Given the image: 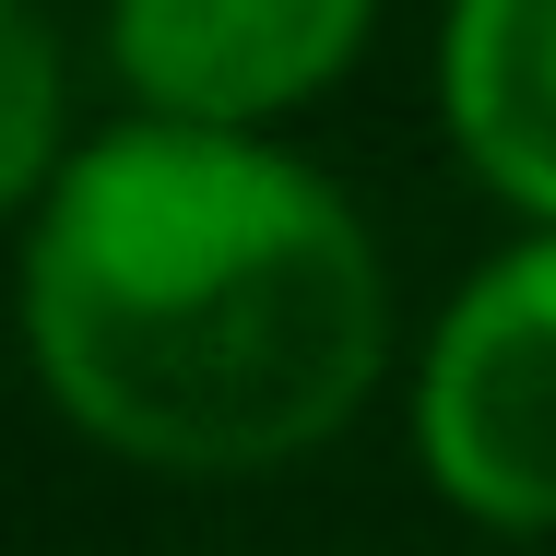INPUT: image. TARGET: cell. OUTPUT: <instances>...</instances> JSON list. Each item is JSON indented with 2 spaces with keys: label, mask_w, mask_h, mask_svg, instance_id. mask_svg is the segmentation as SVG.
I'll return each mask as SVG.
<instances>
[{
  "label": "cell",
  "mask_w": 556,
  "mask_h": 556,
  "mask_svg": "<svg viewBox=\"0 0 556 556\" xmlns=\"http://www.w3.org/2000/svg\"><path fill=\"white\" fill-rule=\"evenodd\" d=\"M36 367L84 439L166 473H261L367 403L391 285L332 190L249 142L142 118L36 214Z\"/></svg>",
  "instance_id": "cell-1"
},
{
  "label": "cell",
  "mask_w": 556,
  "mask_h": 556,
  "mask_svg": "<svg viewBox=\"0 0 556 556\" xmlns=\"http://www.w3.org/2000/svg\"><path fill=\"white\" fill-rule=\"evenodd\" d=\"M0 72H12V130H0V190L12 202H36V178H48V154H60V48H48V12L36 0H12L0 12Z\"/></svg>",
  "instance_id": "cell-5"
},
{
  "label": "cell",
  "mask_w": 556,
  "mask_h": 556,
  "mask_svg": "<svg viewBox=\"0 0 556 556\" xmlns=\"http://www.w3.org/2000/svg\"><path fill=\"white\" fill-rule=\"evenodd\" d=\"M379 0H118L108 48L130 96L178 130H261L308 108L343 60L367 48Z\"/></svg>",
  "instance_id": "cell-3"
},
{
  "label": "cell",
  "mask_w": 556,
  "mask_h": 556,
  "mask_svg": "<svg viewBox=\"0 0 556 556\" xmlns=\"http://www.w3.org/2000/svg\"><path fill=\"white\" fill-rule=\"evenodd\" d=\"M427 473L497 533H556V237L450 296L415 391Z\"/></svg>",
  "instance_id": "cell-2"
},
{
  "label": "cell",
  "mask_w": 556,
  "mask_h": 556,
  "mask_svg": "<svg viewBox=\"0 0 556 556\" xmlns=\"http://www.w3.org/2000/svg\"><path fill=\"white\" fill-rule=\"evenodd\" d=\"M439 108L462 166L556 225V0H450Z\"/></svg>",
  "instance_id": "cell-4"
}]
</instances>
